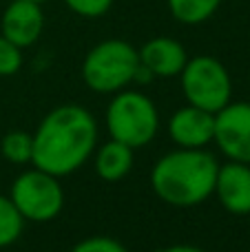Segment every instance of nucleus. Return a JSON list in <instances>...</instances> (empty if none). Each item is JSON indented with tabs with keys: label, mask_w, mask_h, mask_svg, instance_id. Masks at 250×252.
I'll return each instance as SVG.
<instances>
[{
	"label": "nucleus",
	"mask_w": 250,
	"mask_h": 252,
	"mask_svg": "<svg viewBox=\"0 0 250 252\" xmlns=\"http://www.w3.org/2000/svg\"><path fill=\"white\" fill-rule=\"evenodd\" d=\"M133 168V148L118 139H109L95 151V173L104 182H120Z\"/></svg>",
	"instance_id": "obj_12"
},
{
	"label": "nucleus",
	"mask_w": 250,
	"mask_h": 252,
	"mask_svg": "<svg viewBox=\"0 0 250 252\" xmlns=\"http://www.w3.org/2000/svg\"><path fill=\"white\" fill-rule=\"evenodd\" d=\"M25 230V217L18 213L9 197L0 195V248L16 244Z\"/></svg>",
	"instance_id": "obj_14"
},
{
	"label": "nucleus",
	"mask_w": 250,
	"mask_h": 252,
	"mask_svg": "<svg viewBox=\"0 0 250 252\" xmlns=\"http://www.w3.org/2000/svg\"><path fill=\"white\" fill-rule=\"evenodd\" d=\"M97 144V122L84 106L62 104L49 111L33 133L31 164L66 177L87 164Z\"/></svg>",
	"instance_id": "obj_1"
},
{
	"label": "nucleus",
	"mask_w": 250,
	"mask_h": 252,
	"mask_svg": "<svg viewBox=\"0 0 250 252\" xmlns=\"http://www.w3.org/2000/svg\"><path fill=\"white\" fill-rule=\"evenodd\" d=\"M137 56L155 78H175L182 73L186 60H188L184 44L175 38H168V35H157V38L146 40L142 49H137Z\"/></svg>",
	"instance_id": "obj_11"
},
{
	"label": "nucleus",
	"mask_w": 250,
	"mask_h": 252,
	"mask_svg": "<svg viewBox=\"0 0 250 252\" xmlns=\"http://www.w3.org/2000/svg\"><path fill=\"white\" fill-rule=\"evenodd\" d=\"M69 252H128L118 239L111 237H87L80 244H75Z\"/></svg>",
	"instance_id": "obj_18"
},
{
	"label": "nucleus",
	"mask_w": 250,
	"mask_h": 252,
	"mask_svg": "<svg viewBox=\"0 0 250 252\" xmlns=\"http://www.w3.org/2000/svg\"><path fill=\"white\" fill-rule=\"evenodd\" d=\"M215 135V113L193 104L177 109L168 120V137L177 148H206Z\"/></svg>",
	"instance_id": "obj_9"
},
{
	"label": "nucleus",
	"mask_w": 250,
	"mask_h": 252,
	"mask_svg": "<svg viewBox=\"0 0 250 252\" xmlns=\"http://www.w3.org/2000/svg\"><path fill=\"white\" fill-rule=\"evenodd\" d=\"M60 177L47 173V170H25L11 184L9 199L25 217V221L44 223L60 215L64 206V190H62Z\"/></svg>",
	"instance_id": "obj_6"
},
{
	"label": "nucleus",
	"mask_w": 250,
	"mask_h": 252,
	"mask_svg": "<svg viewBox=\"0 0 250 252\" xmlns=\"http://www.w3.org/2000/svg\"><path fill=\"white\" fill-rule=\"evenodd\" d=\"M219 161L206 148H177L155 161L153 192L168 206L193 208L213 197Z\"/></svg>",
	"instance_id": "obj_2"
},
{
	"label": "nucleus",
	"mask_w": 250,
	"mask_h": 252,
	"mask_svg": "<svg viewBox=\"0 0 250 252\" xmlns=\"http://www.w3.org/2000/svg\"><path fill=\"white\" fill-rule=\"evenodd\" d=\"M248 252H250V250H248Z\"/></svg>",
	"instance_id": "obj_22"
},
{
	"label": "nucleus",
	"mask_w": 250,
	"mask_h": 252,
	"mask_svg": "<svg viewBox=\"0 0 250 252\" xmlns=\"http://www.w3.org/2000/svg\"><path fill=\"white\" fill-rule=\"evenodd\" d=\"M180 82L186 102L208 113H217L233 97L228 69L213 56L188 58L180 73Z\"/></svg>",
	"instance_id": "obj_5"
},
{
	"label": "nucleus",
	"mask_w": 250,
	"mask_h": 252,
	"mask_svg": "<svg viewBox=\"0 0 250 252\" xmlns=\"http://www.w3.org/2000/svg\"><path fill=\"white\" fill-rule=\"evenodd\" d=\"M157 252H206V250L197 248V246H186V244H182V246H168V248H162V250H157Z\"/></svg>",
	"instance_id": "obj_20"
},
{
	"label": "nucleus",
	"mask_w": 250,
	"mask_h": 252,
	"mask_svg": "<svg viewBox=\"0 0 250 252\" xmlns=\"http://www.w3.org/2000/svg\"><path fill=\"white\" fill-rule=\"evenodd\" d=\"M69 11L80 18H102L113 7V0H62Z\"/></svg>",
	"instance_id": "obj_17"
},
{
	"label": "nucleus",
	"mask_w": 250,
	"mask_h": 252,
	"mask_svg": "<svg viewBox=\"0 0 250 252\" xmlns=\"http://www.w3.org/2000/svg\"><path fill=\"white\" fill-rule=\"evenodd\" d=\"M44 29V13L40 2L33 0H11L0 18V33L16 47L27 49L38 42Z\"/></svg>",
	"instance_id": "obj_8"
},
{
	"label": "nucleus",
	"mask_w": 250,
	"mask_h": 252,
	"mask_svg": "<svg viewBox=\"0 0 250 252\" xmlns=\"http://www.w3.org/2000/svg\"><path fill=\"white\" fill-rule=\"evenodd\" d=\"M213 142L230 161L250 164V102L230 100L217 111Z\"/></svg>",
	"instance_id": "obj_7"
},
{
	"label": "nucleus",
	"mask_w": 250,
	"mask_h": 252,
	"mask_svg": "<svg viewBox=\"0 0 250 252\" xmlns=\"http://www.w3.org/2000/svg\"><path fill=\"white\" fill-rule=\"evenodd\" d=\"M0 151H2L4 159L11 164H31L33 135L25 133V130H9L0 142Z\"/></svg>",
	"instance_id": "obj_15"
},
{
	"label": "nucleus",
	"mask_w": 250,
	"mask_h": 252,
	"mask_svg": "<svg viewBox=\"0 0 250 252\" xmlns=\"http://www.w3.org/2000/svg\"><path fill=\"white\" fill-rule=\"evenodd\" d=\"M140 64L137 49L120 38H109L89 49L82 60V80L95 93H118L133 84Z\"/></svg>",
	"instance_id": "obj_3"
},
{
	"label": "nucleus",
	"mask_w": 250,
	"mask_h": 252,
	"mask_svg": "<svg viewBox=\"0 0 250 252\" xmlns=\"http://www.w3.org/2000/svg\"><path fill=\"white\" fill-rule=\"evenodd\" d=\"M33 2H40V4H42V2H47V0H33Z\"/></svg>",
	"instance_id": "obj_21"
},
{
	"label": "nucleus",
	"mask_w": 250,
	"mask_h": 252,
	"mask_svg": "<svg viewBox=\"0 0 250 252\" xmlns=\"http://www.w3.org/2000/svg\"><path fill=\"white\" fill-rule=\"evenodd\" d=\"M106 128L111 139L135 148L153 142L159 130V113L149 95L122 89L106 106Z\"/></svg>",
	"instance_id": "obj_4"
},
{
	"label": "nucleus",
	"mask_w": 250,
	"mask_h": 252,
	"mask_svg": "<svg viewBox=\"0 0 250 252\" xmlns=\"http://www.w3.org/2000/svg\"><path fill=\"white\" fill-rule=\"evenodd\" d=\"M213 195L230 215H250V164L230 159L219 164Z\"/></svg>",
	"instance_id": "obj_10"
},
{
	"label": "nucleus",
	"mask_w": 250,
	"mask_h": 252,
	"mask_svg": "<svg viewBox=\"0 0 250 252\" xmlns=\"http://www.w3.org/2000/svg\"><path fill=\"white\" fill-rule=\"evenodd\" d=\"M155 80V75L151 73V69H146L144 64H137V69H135V75H133V82L135 84H151Z\"/></svg>",
	"instance_id": "obj_19"
},
{
	"label": "nucleus",
	"mask_w": 250,
	"mask_h": 252,
	"mask_svg": "<svg viewBox=\"0 0 250 252\" xmlns=\"http://www.w3.org/2000/svg\"><path fill=\"white\" fill-rule=\"evenodd\" d=\"M168 11L180 25H202L221 7V0H166Z\"/></svg>",
	"instance_id": "obj_13"
},
{
	"label": "nucleus",
	"mask_w": 250,
	"mask_h": 252,
	"mask_svg": "<svg viewBox=\"0 0 250 252\" xmlns=\"http://www.w3.org/2000/svg\"><path fill=\"white\" fill-rule=\"evenodd\" d=\"M22 66V49L0 33V75H16Z\"/></svg>",
	"instance_id": "obj_16"
}]
</instances>
